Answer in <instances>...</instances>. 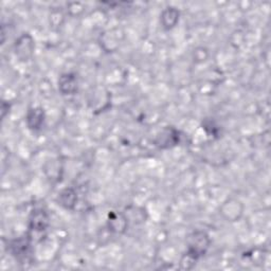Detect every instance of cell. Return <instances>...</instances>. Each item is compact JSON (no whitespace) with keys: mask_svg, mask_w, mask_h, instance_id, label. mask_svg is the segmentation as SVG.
<instances>
[{"mask_svg":"<svg viewBox=\"0 0 271 271\" xmlns=\"http://www.w3.org/2000/svg\"><path fill=\"white\" fill-rule=\"evenodd\" d=\"M188 255L194 259L203 255L210 245L209 236L202 231L193 232L188 238Z\"/></svg>","mask_w":271,"mask_h":271,"instance_id":"6da1fadb","label":"cell"},{"mask_svg":"<svg viewBox=\"0 0 271 271\" xmlns=\"http://www.w3.org/2000/svg\"><path fill=\"white\" fill-rule=\"evenodd\" d=\"M244 207L240 200L230 198L224 202L221 209V213L228 222H236L241 219Z\"/></svg>","mask_w":271,"mask_h":271,"instance_id":"7a4b0ae2","label":"cell"},{"mask_svg":"<svg viewBox=\"0 0 271 271\" xmlns=\"http://www.w3.org/2000/svg\"><path fill=\"white\" fill-rule=\"evenodd\" d=\"M33 50H34L33 38H32L29 34L21 35L16 41L15 52L16 56L21 61L30 60L32 56H33Z\"/></svg>","mask_w":271,"mask_h":271,"instance_id":"3957f363","label":"cell"},{"mask_svg":"<svg viewBox=\"0 0 271 271\" xmlns=\"http://www.w3.org/2000/svg\"><path fill=\"white\" fill-rule=\"evenodd\" d=\"M179 20V11L175 8H167L161 14L162 27L166 30L174 28Z\"/></svg>","mask_w":271,"mask_h":271,"instance_id":"277c9868","label":"cell"},{"mask_svg":"<svg viewBox=\"0 0 271 271\" xmlns=\"http://www.w3.org/2000/svg\"><path fill=\"white\" fill-rule=\"evenodd\" d=\"M111 230L116 233H122L126 230L127 227V218L126 215L121 213H112L108 221Z\"/></svg>","mask_w":271,"mask_h":271,"instance_id":"5b68a950","label":"cell"},{"mask_svg":"<svg viewBox=\"0 0 271 271\" xmlns=\"http://www.w3.org/2000/svg\"><path fill=\"white\" fill-rule=\"evenodd\" d=\"M28 125L32 129H38L44 121V112L40 108H33L28 114Z\"/></svg>","mask_w":271,"mask_h":271,"instance_id":"8992f818","label":"cell"},{"mask_svg":"<svg viewBox=\"0 0 271 271\" xmlns=\"http://www.w3.org/2000/svg\"><path fill=\"white\" fill-rule=\"evenodd\" d=\"M77 194L72 190V189H66L64 190L61 195L59 201L61 203V205H63L64 208L66 209H73L75 202H77Z\"/></svg>","mask_w":271,"mask_h":271,"instance_id":"52a82bcc","label":"cell"},{"mask_svg":"<svg viewBox=\"0 0 271 271\" xmlns=\"http://www.w3.org/2000/svg\"><path fill=\"white\" fill-rule=\"evenodd\" d=\"M60 88L64 94H72L77 89V81L70 74L63 75L60 80Z\"/></svg>","mask_w":271,"mask_h":271,"instance_id":"ba28073f","label":"cell"},{"mask_svg":"<svg viewBox=\"0 0 271 271\" xmlns=\"http://www.w3.org/2000/svg\"><path fill=\"white\" fill-rule=\"evenodd\" d=\"M32 227L35 228V230H45L48 225V218L44 211H35L33 213V219L31 221Z\"/></svg>","mask_w":271,"mask_h":271,"instance_id":"9c48e42d","label":"cell"}]
</instances>
